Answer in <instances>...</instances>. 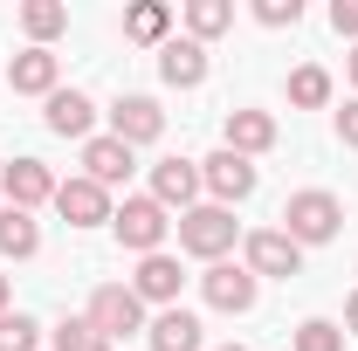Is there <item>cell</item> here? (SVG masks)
<instances>
[{
  "mask_svg": "<svg viewBox=\"0 0 358 351\" xmlns=\"http://www.w3.org/2000/svg\"><path fill=\"white\" fill-rule=\"evenodd\" d=\"M234 28V0H186V35L207 48L214 35H227Z\"/></svg>",
  "mask_w": 358,
  "mask_h": 351,
  "instance_id": "21",
  "label": "cell"
},
{
  "mask_svg": "<svg viewBox=\"0 0 358 351\" xmlns=\"http://www.w3.org/2000/svg\"><path fill=\"white\" fill-rule=\"evenodd\" d=\"M255 21L262 28H296L303 21V0H255Z\"/></svg>",
  "mask_w": 358,
  "mask_h": 351,
  "instance_id": "27",
  "label": "cell"
},
{
  "mask_svg": "<svg viewBox=\"0 0 358 351\" xmlns=\"http://www.w3.org/2000/svg\"><path fill=\"white\" fill-rule=\"evenodd\" d=\"M124 42L166 48V42H173V7H166V0H138V7H124Z\"/></svg>",
  "mask_w": 358,
  "mask_h": 351,
  "instance_id": "19",
  "label": "cell"
},
{
  "mask_svg": "<svg viewBox=\"0 0 358 351\" xmlns=\"http://www.w3.org/2000/svg\"><path fill=\"white\" fill-rule=\"evenodd\" d=\"M21 28H28L35 48H48L62 28H69V7H62V0H28V7H21Z\"/></svg>",
  "mask_w": 358,
  "mask_h": 351,
  "instance_id": "22",
  "label": "cell"
},
{
  "mask_svg": "<svg viewBox=\"0 0 358 351\" xmlns=\"http://www.w3.org/2000/svg\"><path fill=\"white\" fill-rule=\"evenodd\" d=\"M0 255H7V262H35V255H42V227H35V214H21V207L0 214Z\"/></svg>",
  "mask_w": 358,
  "mask_h": 351,
  "instance_id": "20",
  "label": "cell"
},
{
  "mask_svg": "<svg viewBox=\"0 0 358 351\" xmlns=\"http://www.w3.org/2000/svg\"><path fill=\"white\" fill-rule=\"evenodd\" d=\"M221 145H227V152H241V159H262L268 145H275V117H268V110H227Z\"/></svg>",
  "mask_w": 358,
  "mask_h": 351,
  "instance_id": "17",
  "label": "cell"
},
{
  "mask_svg": "<svg viewBox=\"0 0 358 351\" xmlns=\"http://www.w3.org/2000/svg\"><path fill=\"white\" fill-rule=\"evenodd\" d=\"M0 351H42V324L28 310H7L0 317Z\"/></svg>",
  "mask_w": 358,
  "mask_h": 351,
  "instance_id": "25",
  "label": "cell"
},
{
  "mask_svg": "<svg viewBox=\"0 0 358 351\" xmlns=\"http://www.w3.org/2000/svg\"><path fill=\"white\" fill-rule=\"evenodd\" d=\"M159 76L173 89H200L207 83V48L193 42V35H173V42L159 48Z\"/></svg>",
  "mask_w": 358,
  "mask_h": 351,
  "instance_id": "16",
  "label": "cell"
},
{
  "mask_svg": "<svg viewBox=\"0 0 358 351\" xmlns=\"http://www.w3.org/2000/svg\"><path fill=\"white\" fill-rule=\"evenodd\" d=\"M110 138L117 145H159L166 138V110H159V96H117L110 103Z\"/></svg>",
  "mask_w": 358,
  "mask_h": 351,
  "instance_id": "8",
  "label": "cell"
},
{
  "mask_svg": "<svg viewBox=\"0 0 358 351\" xmlns=\"http://www.w3.org/2000/svg\"><path fill=\"white\" fill-rule=\"evenodd\" d=\"M83 317L96 324V331H103V338H110V345L145 331V303H138V289H131V282H103V289L90 296V310H83Z\"/></svg>",
  "mask_w": 358,
  "mask_h": 351,
  "instance_id": "5",
  "label": "cell"
},
{
  "mask_svg": "<svg viewBox=\"0 0 358 351\" xmlns=\"http://www.w3.org/2000/svg\"><path fill=\"white\" fill-rule=\"evenodd\" d=\"M0 200L21 207V214H35L42 200H55V173L42 159H14V166H0Z\"/></svg>",
  "mask_w": 358,
  "mask_h": 351,
  "instance_id": "10",
  "label": "cell"
},
{
  "mask_svg": "<svg viewBox=\"0 0 358 351\" xmlns=\"http://www.w3.org/2000/svg\"><path fill=\"white\" fill-rule=\"evenodd\" d=\"M0 214H7V200H0Z\"/></svg>",
  "mask_w": 358,
  "mask_h": 351,
  "instance_id": "34",
  "label": "cell"
},
{
  "mask_svg": "<svg viewBox=\"0 0 358 351\" xmlns=\"http://www.w3.org/2000/svg\"><path fill=\"white\" fill-rule=\"evenodd\" d=\"M331 28H338L345 42H358V0H331Z\"/></svg>",
  "mask_w": 358,
  "mask_h": 351,
  "instance_id": "28",
  "label": "cell"
},
{
  "mask_svg": "<svg viewBox=\"0 0 358 351\" xmlns=\"http://www.w3.org/2000/svg\"><path fill=\"white\" fill-rule=\"evenodd\" d=\"M345 338H358V289H352V303H345Z\"/></svg>",
  "mask_w": 358,
  "mask_h": 351,
  "instance_id": "30",
  "label": "cell"
},
{
  "mask_svg": "<svg viewBox=\"0 0 358 351\" xmlns=\"http://www.w3.org/2000/svg\"><path fill=\"white\" fill-rule=\"evenodd\" d=\"M0 317H7V275H0Z\"/></svg>",
  "mask_w": 358,
  "mask_h": 351,
  "instance_id": "32",
  "label": "cell"
},
{
  "mask_svg": "<svg viewBox=\"0 0 358 351\" xmlns=\"http://www.w3.org/2000/svg\"><path fill=\"white\" fill-rule=\"evenodd\" d=\"M221 351H248V345H221Z\"/></svg>",
  "mask_w": 358,
  "mask_h": 351,
  "instance_id": "33",
  "label": "cell"
},
{
  "mask_svg": "<svg viewBox=\"0 0 358 351\" xmlns=\"http://www.w3.org/2000/svg\"><path fill=\"white\" fill-rule=\"evenodd\" d=\"M296 351H345V324H331V317H303V324H296Z\"/></svg>",
  "mask_w": 358,
  "mask_h": 351,
  "instance_id": "26",
  "label": "cell"
},
{
  "mask_svg": "<svg viewBox=\"0 0 358 351\" xmlns=\"http://www.w3.org/2000/svg\"><path fill=\"white\" fill-rule=\"evenodd\" d=\"M338 145H358V96L338 110Z\"/></svg>",
  "mask_w": 358,
  "mask_h": 351,
  "instance_id": "29",
  "label": "cell"
},
{
  "mask_svg": "<svg viewBox=\"0 0 358 351\" xmlns=\"http://www.w3.org/2000/svg\"><path fill=\"white\" fill-rule=\"evenodd\" d=\"M55 214L69 220V227H103L117 207H110V193H103L96 179L76 173V179H55Z\"/></svg>",
  "mask_w": 358,
  "mask_h": 351,
  "instance_id": "9",
  "label": "cell"
},
{
  "mask_svg": "<svg viewBox=\"0 0 358 351\" xmlns=\"http://www.w3.org/2000/svg\"><path fill=\"white\" fill-rule=\"evenodd\" d=\"M110 234H117V248H131V255H159L166 234H173V214H166L152 193H131V200L110 214Z\"/></svg>",
  "mask_w": 358,
  "mask_h": 351,
  "instance_id": "3",
  "label": "cell"
},
{
  "mask_svg": "<svg viewBox=\"0 0 358 351\" xmlns=\"http://www.w3.org/2000/svg\"><path fill=\"white\" fill-rule=\"evenodd\" d=\"M48 351H110V338H103L90 317H62V324L48 331Z\"/></svg>",
  "mask_w": 358,
  "mask_h": 351,
  "instance_id": "24",
  "label": "cell"
},
{
  "mask_svg": "<svg viewBox=\"0 0 358 351\" xmlns=\"http://www.w3.org/2000/svg\"><path fill=\"white\" fill-rule=\"evenodd\" d=\"M42 124L55 138H96V103H90L83 89H55L48 110H42Z\"/></svg>",
  "mask_w": 358,
  "mask_h": 351,
  "instance_id": "15",
  "label": "cell"
},
{
  "mask_svg": "<svg viewBox=\"0 0 358 351\" xmlns=\"http://www.w3.org/2000/svg\"><path fill=\"white\" fill-rule=\"evenodd\" d=\"M179 282H186V275H179V255H166V248H159V255H138V275H131L138 303L173 310V303H179Z\"/></svg>",
  "mask_w": 358,
  "mask_h": 351,
  "instance_id": "14",
  "label": "cell"
},
{
  "mask_svg": "<svg viewBox=\"0 0 358 351\" xmlns=\"http://www.w3.org/2000/svg\"><path fill=\"white\" fill-rule=\"evenodd\" d=\"M338 227H345V200H338V193H324V186H303V193H289V207H282V234H289L296 248L338 241Z\"/></svg>",
  "mask_w": 358,
  "mask_h": 351,
  "instance_id": "1",
  "label": "cell"
},
{
  "mask_svg": "<svg viewBox=\"0 0 358 351\" xmlns=\"http://www.w3.org/2000/svg\"><path fill=\"white\" fill-rule=\"evenodd\" d=\"M131 166H138V152H131V145H117L110 131H103V138H83V179H96L103 193H110V186H124Z\"/></svg>",
  "mask_w": 358,
  "mask_h": 351,
  "instance_id": "13",
  "label": "cell"
},
{
  "mask_svg": "<svg viewBox=\"0 0 358 351\" xmlns=\"http://www.w3.org/2000/svg\"><path fill=\"white\" fill-rule=\"evenodd\" d=\"M289 103H296V110H324V103H331V69H317V62L289 69Z\"/></svg>",
  "mask_w": 358,
  "mask_h": 351,
  "instance_id": "23",
  "label": "cell"
},
{
  "mask_svg": "<svg viewBox=\"0 0 358 351\" xmlns=\"http://www.w3.org/2000/svg\"><path fill=\"white\" fill-rule=\"evenodd\" d=\"M241 268L262 282V275H303V248L282 234V227H255V234H241Z\"/></svg>",
  "mask_w": 358,
  "mask_h": 351,
  "instance_id": "4",
  "label": "cell"
},
{
  "mask_svg": "<svg viewBox=\"0 0 358 351\" xmlns=\"http://www.w3.org/2000/svg\"><path fill=\"white\" fill-rule=\"evenodd\" d=\"M145 338H152V351H200L207 345V331H200V317L193 310H159L152 324H145Z\"/></svg>",
  "mask_w": 358,
  "mask_h": 351,
  "instance_id": "18",
  "label": "cell"
},
{
  "mask_svg": "<svg viewBox=\"0 0 358 351\" xmlns=\"http://www.w3.org/2000/svg\"><path fill=\"white\" fill-rule=\"evenodd\" d=\"M152 200L166 207V214H186V207H200V166L193 159H159L152 166Z\"/></svg>",
  "mask_w": 358,
  "mask_h": 351,
  "instance_id": "11",
  "label": "cell"
},
{
  "mask_svg": "<svg viewBox=\"0 0 358 351\" xmlns=\"http://www.w3.org/2000/svg\"><path fill=\"white\" fill-rule=\"evenodd\" d=\"M345 76H352V89H358V42H352V55H345Z\"/></svg>",
  "mask_w": 358,
  "mask_h": 351,
  "instance_id": "31",
  "label": "cell"
},
{
  "mask_svg": "<svg viewBox=\"0 0 358 351\" xmlns=\"http://www.w3.org/2000/svg\"><path fill=\"white\" fill-rule=\"evenodd\" d=\"M200 296L221 310V317H248V310H255V296H262V282H255L241 262H214L207 275H200Z\"/></svg>",
  "mask_w": 358,
  "mask_h": 351,
  "instance_id": "7",
  "label": "cell"
},
{
  "mask_svg": "<svg viewBox=\"0 0 358 351\" xmlns=\"http://www.w3.org/2000/svg\"><path fill=\"white\" fill-rule=\"evenodd\" d=\"M173 227H179V248H186L193 262H207V268L227 262V248H234V234H241V227H234V207H214V200H207V207H186Z\"/></svg>",
  "mask_w": 358,
  "mask_h": 351,
  "instance_id": "2",
  "label": "cell"
},
{
  "mask_svg": "<svg viewBox=\"0 0 358 351\" xmlns=\"http://www.w3.org/2000/svg\"><path fill=\"white\" fill-rule=\"evenodd\" d=\"M7 83H14V96H55L62 89V62L48 55V48H21L14 62H7Z\"/></svg>",
  "mask_w": 358,
  "mask_h": 351,
  "instance_id": "12",
  "label": "cell"
},
{
  "mask_svg": "<svg viewBox=\"0 0 358 351\" xmlns=\"http://www.w3.org/2000/svg\"><path fill=\"white\" fill-rule=\"evenodd\" d=\"M200 186L214 193V207H241L248 193H255V159H241V152H214V159H200Z\"/></svg>",
  "mask_w": 358,
  "mask_h": 351,
  "instance_id": "6",
  "label": "cell"
}]
</instances>
